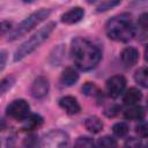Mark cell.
<instances>
[{
	"mask_svg": "<svg viewBox=\"0 0 148 148\" xmlns=\"http://www.w3.org/2000/svg\"><path fill=\"white\" fill-rule=\"evenodd\" d=\"M71 56L74 65L81 71L94 69L102 59V52L90 40L76 37L71 43Z\"/></svg>",
	"mask_w": 148,
	"mask_h": 148,
	"instance_id": "1",
	"label": "cell"
},
{
	"mask_svg": "<svg viewBox=\"0 0 148 148\" xmlns=\"http://www.w3.org/2000/svg\"><path fill=\"white\" fill-rule=\"evenodd\" d=\"M134 28L130 14H119L108 21L105 31L110 39L125 43L134 37Z\"/></svg>",
	"mask_w": 148,
	"mask_h": 148,
	"instance_id": "2",
	"label": "cell"
},
{
	"mask_svg": "<svg viewBox=\"0 0 148 148\" xmlns=\"http://www.w3.org/2000/svg\"><path fill=\"white\" fill-rule=\"evenodd\" d=\"M54 28H56V23L49 22L44 27H42L38 31H36L30 38H28L25 42H23L14 53V61H18V60L23 59L24 57H27L31 52H34L37 47H39L49 38V36L52 34Z\"/></svg>",
	"mask_w": 148,
	"mask_h": 148,
	"instance_id": "3",
	"label": "cell"
},
{
	"mask_svg": "<svg viewBox=\"0 0 148 148\" xmlns=\"http://www.w3.org/2000/svg\"><path fill=\"white\" fill-rule=\"evenodd\" d=\"M50 13H51V9H49V8H40L37 12H34L9 32L8 40H15V39L22 37L28 31H30L32 28H35L40 22H43L50 15Z\"/></svg>",
	"mask_w": 148,
	"mask_h": 148,
	"instance_id": "4",
	"label": "cell"
},
{
	"mask_svg": "<svg viewBox=\"0 0 148 148\" xmlns=\"http://www.w3.org/2000/svg\"><path fill=\"white\" fill-rule=\"evenodd\" d=\"M68 134L61 130H52L44 135L39 148H68Z\"/></svg>",
	"mask_w": 148,
	"mask_h": 148,
	"instance_id": "5",
	"label": "cell"
},
{
	"mask_svg": "<svg viewBox=\"0 0 148 148\" xmlns=\"http://www.w3.org/2000/svg\"><path fill=\"white\" fill-rule=\"evenodd\" d=\"M6 112L10 118L17 121H23L30 114V106L24 99H15L7 106Z\"/></svg>",
	"mask_w": 148,
	"mask_h": 148,
	"instance_id": "6",
	"label": "cell"
},
{
	"mask_svg": "<svg viewBox=\"0 0 148 148\" xmlns=\"http://www.w3.org/2000/svg\"><path fill=\"white\" fill-rule=\"evenodd\" d=\"M126 87V79L123 75H113L106 81V92L110 97H119Z\"/></svg>",
	"mask_w": 148,
	"mask_h": 148,
	"instance_id": "7",
	"label": "cell"
},
{
	"mask_svg": "<svg viewBox=\"0 0 148 148\" xmlns=\"http://www.w3.org/2000/svg\"><path fill=\"white\" fill-rule=\"evenodd\" d=\"M49 88H50V83L49 80L45 76H38L37 79L34 80L31 88H30V92L31 96L34 98H43L47 95L49 92Z\"/></svg>",
	"mask_w": 148,
	"mask_h": 148,
	"instance_id": "8",
	"label": "cell"
},
{
	"mask_svg": "<svg viewBox=\"0 0 148 148\" xmlns=\"http://www.w3.org/2000/svg\"><path fill=\"white\" fill-rule=\"evenodd\" d=\"M59 105L68 114H76L81 111V106L77 99L73 96H64L59 99Z\"/></svg>",
	"mask_w": 148,
	"mask_h": 148,
	"instance_id": "9",
	"label": "cell"
},
{
	"mask_svg": "<svg viewBox=\"0 0 148 148\" xmlns=\"http://www.w3.org/2000/svg\"><path fill=\"white\" fill-rule=\"evenodd\" d=\"M120 59L125 67H132L139 60V51L133 46H127L121 51Z\"/></svg>",
	"mask_w": 148,
	"mask_h": 148,
	"instance_id": "10",
	"label": "cell"
},
{
	"mask_svg": "<svg viewBox=\"0 0 148 148\" xmlns=\"http://www.w3.org/2000/svg\"><path fill=\"white\" fill-rule=\"evenodd\" d=\"M84 16V10L81 7H73L61 15V21L66 24H74L81 21Z\"/></svg>",
	"mask_w": 148,
	"mask_h": 148,
	"instance_id": "11",
	"label": "cell"
},
{
	"mask_svg": "<svg viewBox=\"0 0 148 148\" xmlns=\"http://www.w3.org/2000/svg\"><path fill=\"white\" fill-rule=\"evenodd\" d=\"M124 117L130 120H143L145 118V109L143 106L135 104V105H130L125 109L124 111Z\"/></svg>",
	"mask_w": 148,
	"mask_h": 148,
	"instance_id": "12",
	"label": "cell"
},
{
	"mask_svg": "<svg viewBox=\"0 0 148 148\" xmlns=\"http://www.w3.org/2000/svg\"><path fill=\"white\" fill-rule=\"evenodd\" d=\"M77 80H79V73L73 67L65 68L60 76V82L66 87H71V86L75 84Z\"/></svg>",
	"mask_w": 148,
	"mask_h": 148,
	"instance_id": "13",
	"label": "cell"
},
{
	"mask_svg": "<svg viewBox=\"0 0 148 148\" xmlns=\"http://www.w3.org/2000/svg\"><path fill=\"white\" fill-rule=\"evenodd\" d=\"M142 98V94L139 89L136 88H130L126 90V92L123 96V102L130 106V105H135L140 102V99Z\"/></svg>",
	"mask_w": 148,
	"mask_h": 148,
	"instance_id": "14",
	"label": "cell"
},
{
	"mask_svg": "<svg viewBox=\"0 0 148 148\" xmlns=\"http://www.w3.org/2000/svg\"><path fill=\"white\" fill-rule=\"evenodd\" d=\"M84 127L91 133H99L103 128V123L98 117L90 116L84 120Z\"/></svg>",
	"mask_w": 148,
	"mask_h": 148,
	"instance_id": "15",
	"label": "cell"
},
{
	"mask_svg": "<svg viewBox=\"0 0 148 148\" xmlns=\"http://www.w3.org/2000/svg\"><path fill=\"white\" fill-rule=\"evenodd\" d=\"M147 14L143 13L138 20L136 28H134V35H138V38L143 40L147 37Z\"/></svg>",
	"mask_w": 148,
	"mask_h": 148,
	"instance_id": "16",
	"label": "cell"
},
{
	"mask_svg": "<svg viewBox=\"0 0 148 148\" xmlns=\"http://www.w3.org/2000/svg\"><path fill=\"white\" fill-rule=\"evenodd\" d=\"M24 125H23V130L25 131H34L37 127H39L43 124V118L39 114H29L24 120Z\"/></svg>",
	"mask_w": 148,
	"mask_h": 148,
	"instance_id": "17",
	"label": "cell"
},
{
	"mask_svg": "<svg viewBox=\"0 0 148 148\" xmlns=\"http://www.w3.org/2000/svg\"><path fill=\"white\" fill-rule=\"evenodd\" d=\"M134 80L141 87L146 88L147 83H148V71H147V67L143 66V67H140L139 69H136L135 74H134Z\"/></svg>",
	"mask_w": 148,
	"mask_h": 148,
	"instance_id": "18",
	"label": "cell"
},
{
	"mask_svg": "<svg viewBox=\"0 0 148 148\" xmlns=\"http://www.w3.org/2000/svg\"><path fill=\"white\" fill-rule=\"evenodd\" d=\"M96 148H118V145L114 138L110 135H105L98 139L96 143Z\"/></svg>",
	"mask_w": 148,
	"mask_h": 148,
	"instance_id": "19",
	"label": "cell"
},
{
	"mask_svg": "<svg viewBox=\"0 0 148 148\" xmlns=\"http://www.w3.org/2000/svg\"><path fill=\"white\" fill-rule=\"evenodd\" d=\"M128 130H130L128 125H127L126 123H124V121L116 123V124L112 126V132H113V134H114L116 136H118V138L125 136V135L128 133Z\"/></svg>",
	"mask_w": 148,
	"mask_h": 148,
	"instance_id": "20",
	"label": "cell"
},
{
	"mask_svg": "<svg viewBox=\"0 0 148 148\" xmlns=\"http://www.w3.org/2000/svg\"><path fill=\"white\" fill-rule=\"evenodd\" d=\"M15 83V77L13 75H8L6 77H3L0 81V96L5 95Z\"/></svg>",
	"mask_w": 148,
	"mask_h": 148,
	"instance_id": "21",
	"label": "cell"
},
{
	"mask_svg": "<svg viewBox=\"0 0 148 148\" xmlns=\"http://www.w3.org/2000/svg\"><path fill=\"white\" fill-rule=\"evenodd\" d=\"M73 148H95V143L88 136H80L76 139Z\"/></svg>",
	"mask_w": 148,
	"mask_h": 148,
	"instance_id": "22",
	"label": "cell"
},
{
	"mask_svg": "<svg viewBox=\"0 0 148 148\" xmlns=\"http://www.w3.org/2000/svg\"><path fill=\"white\" fill-rule=\"evenodd\" d=\"M82 92H83L84 95H87V96H96V95L99 92V90H98V88L96 87L95 83L87 82V83L82 87Z\"/></svg>",
	"mask_w": 148,
	"mask_h": 148,
	"instance_id": "23",
	"label": "cell"
},
{
	"mask_svg": "<svg viewBox=\"0 0 148 148\" xmlns=\"http://www.w3.org/2000/svg\"><path fill=\"white\" fill-rule=\"evenodd\" d=\"M120 3V1H102L98 6H97V12H106V10H109V9H111V8H113V7H116V6H118Z\"/></svg>",
	"mask_w": 148,
	"mask_h": 148,
	"instance_id": "24",
	"label": "cell"
},
{
	"mask_svg": "<svg viewBox=\"0 0 148 148\" xmlns=\"http://www.w3.org/2000/svg\"><path fill=\"white\" fill-rule=\"evenodd\" d=\"M124 148H142V142L138 138H128L125 141Z\"/></svg>",
	"mask_w": 148,
	"mask_h": 148,
	"instance_id": "25",
	"label": "cell"
},
{
	"mask_svg": "<svg viewBox=\"0 0 148 148\" xmlns=\"http://www.w3.org/2000/svg\"><path fill=\"white\" fill-rule=\"evenodd\" d=\"M24 147L25 148H35L37 145V136L35 134H30L24 139Z\"/></svg>",
	"mask_w": 148,
	"mask_h": 148,
	"instance_id": "26",
	"label": "cell"
},
{
	"mask_svg": "<svg viewBox=\"0 0 148 148\" xmlns=\"http://www.w3.org/2000/svg\"><path fill=\"white\" fill-rule=\"evenodd\" d=\"M136 133L141 138H146L147 136V124H146L145 120H140L139 125L136 126Z\"/></svg>",
	"mask_w": 148,
	"mask_h": 148,
	"instance_id": "27",
	"label": "cell"
},
{
	"mask_svg": "<svg viewBox=\"0 0 148 148\" xmlns=\"http://www.w3.org/2000/svg\"><path fill=\"white\" fill-rule=\"evenodd\" d=\"M12 28V23L8 22V21H2L0 22V36H2L3 34L8 32Z\"/></svg>",
	"mask_w": 148,
	"mask_h": 148,
	"instance_id": "28",
	"label": "cell"
},
{
	"mask_svg": "<svg viewBox=\"0 0 148 148\" xmlns=\"http://www.w3.org/2000/svg\"><path fill=\"white\" fill-rule=\"evenodd\" d=\"M118 111H119V108H118L117 105H112V106H110V108H108V109L105 110V114H106L108 117H113L114 114L118 113Z\"/></svg>",
	"mask_w": 148,
	"mask_h": 148,
	"instance_id": "29",
	"label": "cell"
},
{
	"mask_svg": "<svg viewBox=\"0 0 148 148\" xmlns=\"http://www.w3.org/2000/svg\"><path fill=\"white\" fill-rule=\"evenodd\" d=\"M6 61H7V53L5 51H0V72L5 68Z\"/></svg>",
	"mask_w": 148,
	"mask_h": 148,
	"instance_id": "30",
	"label": "cell"
},
{
	"mask_svg": "<svg viewBox=\"0 0 148 148\" xmlns=\"http://www.w3.org/2000/svg\"><path fill=\"white\" fill-rule=\"evenodd\" d=\"M0 148H2V143H1V141H0Z\"/></svg>",
	"mask_w": 148,
	"mask_h": 148,
	"instance_id": "31",
	"label": "cell"
}]
</instances>
